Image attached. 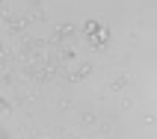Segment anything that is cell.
<instances>
[{
    "instance_id": "cell-1",
    "label": "cell",
    "mask_w": 157,
    "mask_h": 139,
    "mask_svg": "<svg viewBox=\"0 0 157 139\" xmlns=\"http://www.w3.org/2000/svg\"><path fill=\"white\" fill-rule=\"evenodd\" d=\"M92 39H95V42H98V44H101V42H107V39H110V33H107L104 27H98V33H95V36H92Z\"/></svg>"
},
{
    "instance_id": "cell-2",
    "label": "cell",
    "mask_w": 157,
    "mask_h": 139,
    "mask_svg": "<svg viewBox=\"0 0 157 139\" xmlns=\"http://www.w3.org/2000/svg\"><path fill=\"white\" fill-rule=\"evenodd\" d=\"M86 33H89V36L98 33V24H95V21H86Z\"/></svg>"
}]
</instances>
